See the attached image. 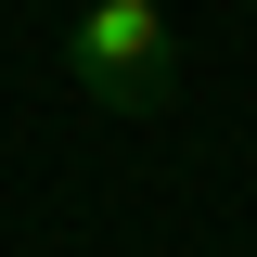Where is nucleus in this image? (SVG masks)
<instances>
[{
    "label": "nucleus",
    "mask_w": 257,
    "mask_h": 257,
    "mask_svg": "<svg viewBox=\"0 0 257 257\" xmlns=\"http://www.w3.org/2000/svg\"><path fill=\"white\" fill-rule=\"evenodd\" d=\"M64 77H77V103H103V116H155V103L180 90V13H167V0H77Z\"/></svg>",
    "instance_id": "1"
}]
</instances>
